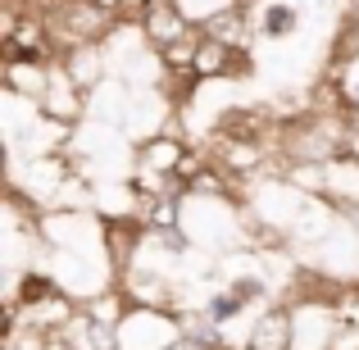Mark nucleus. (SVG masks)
<instances>
[{
    "instance_id": "nucleus-1",
    "label": "nucleus",
    "mask_w": 359,
    "mask_h": 350,
    "mask_svg": "<svg viewBox=\"0 0 359 350\" xmlns=\"http://www.w3.org/2000/svg\"><path fill=\"white\" fill-rule=\"evenodd\" d=\"M296 23H300V14L291 5H264V14H259V32L273 36V41L291 36V32H296Z\"/></svg>"
},
{
    "instance_id": "nucleus-2",
    "label": "nucleus",
    "mask_w": 359,
    "mask_h": 350,
    "mask_svg": "<svg viewBox=\"0 0 359 350\" xmlns=\"http://www.w3.org/2000/svg\"><path fill=\"white\" fill-rule=\"evenodd\" d=\"M237 314H245V300L237 296V291H219V296L210 300V323H214V328L232 323Z\"/></svg>"
}]
</instances>
